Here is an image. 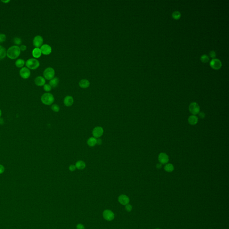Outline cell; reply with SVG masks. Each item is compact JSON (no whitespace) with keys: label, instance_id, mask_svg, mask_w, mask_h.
Masks as SVG:
<instances>
[{"label":"cell","instance_id":"obj_1","mask_svg":"<svg viewBox=\"0 0 229 229\" xmlns=\"http://www.w3.org/2000/svg\"><path fill=\"white\" fill-rule=\"evenodd\" d=\"M20 53V47L18 46H13L7 50L6 55L9 59H15L19 56Z\"/></svg>","mask_w":229,"mask_h":229},{"label":"cell","instance_id":"obj_2","mask_svg":"<svg viewBox=\"0 0 229 229\" xmlns=\"http://www.w3.org/2000/svg\"><path fill=\"white\" fill-rule=\"evenodd\" d=\"M42 103L46 105H51L55 100L53 95L49 93H46L43 94L41 98Z\"/></svg>","mask_w":229,"mask_h":229},{"label":"cell","instance_id":"obj_3","mask_svg":"<svg viewBox=\"0 0 229 229\" xmlns=\"http://www.w3.org/2000/svg\"><path fill=\"white\" fill-rule=\"evenodd\" d=\"M39 61L36 59H29L26 62V65L27 68L32 70H36L39 66Z\"/></svg>","mask_w":229,"mask_h":229},{"label":"cell","instance_id":"obj_4","mask_svg":"<svg viewBox=\"0 0 229 229\" xmlns=\"http://www.w3.org/2000/svg\"><path fill=\"white\" fill-rule=\"evenodd\" d=\"M55 74V72L54 69L51 67H48L46 68L43 73V76L44 78L48 80H51V79L53 78L54 77Z\"/></svg>","mask_w":229,"mask_h":229},{"label":"cell","instance_id":"obj_5","mask_svg":"<svg viewBox=\"0 0 229 229\" xmlns=\"http://www.w3.org/2000/svg\"><path fill=\"white\" fill-rule=\"evenodd\" d=\"M189 110L193 115L197 114L200 112V108L199 105L195 102H193L189 106Z\"/></svg>","mask_w":229,"mask_h":229},{"label":"cell","instance_id":"obj_6","mask_svg":"<svg viewBox=\"0 0 229 229\" xmlns=\"http://www.w3.org/2000/svg\"><path fill=\"white\" fill-rule=\"evenodd\" d=\"M104 130L102 127L97 126L95 127L92 131V134L94 137L96 138H99L103 135Z\"/></svg>","mask_w":229,"mask_h":229},{"label":"cell","instance_id":"obj_7","mask_svg":"<svg viewBox=\"0 0 229 229\" xmlns=\"http://www.w3.org/2000/svg\"><path fill=\"white\" fill-rule=\"evenodd\" d=\"M103 217L107 221H111L114 219V213L111 210L107 209L103 211Z\"/></svg>","mask_w":229,"mask_h":229},{"label":"cell","instance_id":"obj_8","mask_svg":"<svg viewBox=\"0 0 229 229\" xmlns=\"http://www.w3.org/2000/svg\"><path fill=\"white\" fill-rule=\"evenodd\" d=\"M43 37L40 36H37L35 37L33 40V45L36 48L41 47L43 45Z\"/></svg>","mask_w":229,"mask_h":229},{"label":"cell","instance_id":"obj_9","mask_svg":"<svg viewBox=\"0 0 229 229\" xmlns=\"http://www.w3.org/2000/svg\"><path fill=\"white\" fill-rule=\"evenodd\" d=\"M19 74L23 78L26 79L28 78L31 76V71L28 68L23 67L20 70Z\"/></svg>","mask_w":229,"mask_h":229},{"label":"cell","instance_id":"obj_10","mask_svg":"<svg viewBox=\"0 0 229 229\" xmlns=\"http://www.w3.org/2000/svg\"><path fill=\"white\" fill-rule=\"evenodd\" d=\"M210 65L214 69H219L222 66V62L218 59H213L210 61Z\"/></svg>","mask_w":229,"mask_h":229},{"label":"cell","instance_id":"obj_11","mask_svg":"<svg viewBox=\"0 0 229 229\" xmlns=\"http://www.w3.org/2000/svg\"><path fill=\"white\" fill-rule=\"evenodd\" d=\"M42 54L44 55H49L52 52V47L48 44H43L40 47Z\"/></svg>","mask_w":229,"mask_h":229},{"label":"cell","instance_id":"obj_12","mask_svg":"<svg viewBox=\"0 0 229 229\" xmlns=\"http://www.w3.org/2000/svg\"><path fill=\"white\" fill-rule=\"evenodd\" d=\"M118 201L119 203L122 205H126L127 204H128L130 201V200L127 195L122 194L119 196Z\"/></svg>","mask_w":229,"mask_h":229},{"label":"cell","instance_id":"obj_13","mask_svg":"<svg viewBox=\"0 0 229 229\" xmlns=\"http://www.w3.org/2000/svg\"><path fill=\"white\" fill-rule=\"evenodd\" d=\"M158 160L161 164H166L169 161L168 156L165 153H160L158 156Z\"/></svg>","mask_w":229,"mask_h":229},{"label":"cell","instance_id":"obj_14","mask_svg":"<svg viewBox=\"0 0 229 229\" xmlns=\"http://www.w3.org/2000/svg\"><path fill=\"white\" fill-rule=\"evenodd\" d=\"M74 102V100L73 97L71 96H67L65 97L64 100V103L66 107H70L72 106Z\"/></svg>","mask_w":229,"mask_h":229},{"label":"cell","instance_id":"obj_15","mask_svg":"<svg viewBox=\"0 0 229 229\" xmlns=\"http://www.w3.org/2000/svg\"><path fill=\"white\" fill-rule=\"evenodd\" d=\"M45 82V78L42 76H37L35 80V83L38 86H42L44 85Z\"/></svg>","mask_w":229,"mask_h":229},{"label":"cell","instance_id":"obj_16","mask_svg":"<svg viewBox=\"0 0 229 229\" xmlns=\"http://www.w3.org/2000/svg\"><path fill=\"white\" fill-rule=\"evenodd\" d=\"M79 85L80 87L83 89H85L89 87L90 83L89 81L86 79H82L80 81Z\"/></svg>","mask_w":229,"mask_h":229},{"label":"cell","instance_id":"obj_17","mask_svg":"<svg viewBox=\"0 0 229 229\" xmlns=\"http://www.w3.org/2000/svg\"><path fill=\"white\" fill-rule=\"evenodd\" d=\"M42 52L41 50L39 48H34L32 51V56L35 58H39L41 56Z\"/></svg>","mask_w":229,"mask_h":229},{"label":"cell","instance_id":"obj_18","mask_svg":"<svg viewBox=\"0 0 229 229\" xmlns=\"http://www.w3.org/2000/svg\"><path fill=\"white\" fill-rule=\"evenodd\" d=\"M189 124L191 125H195L197 123L198 118L195 115H192L189 116L188 119Z\"/></svg>","mask_w":229,"mask_h":229},{"label":"cell","instance_id":"obj_19","mask_svg":"<svg viewBox=\"0 0 229 229\" xmlns=\"http://www.w3.org/2000/svg\"><path fill=\"white\" fill-rule=\"evenodd\" d=\"M75 165L76 166V168L78 169V170H83V169L85 168V166H86V164H85V162L83 161H81V160H79V161H78L77 162H76V164Z\"/></svg>","mask_w":229,"mask_h":229},{"label":"cell","instance_id":"obj_20","mask_svg":"<svg viewBox=\"0 0 229 229\" xmlns=\"http://www.w3.org/2000/svg\"><path fill=\"white\" fill-rule=\"evenodd\" d=\"M87 143L90 147H94L97 144V138L94 137H90L88 139Z\"/></svg>","mask_w":229,"mask_h":229},{"label":"cell","instance_id":"obj_21","mask_svg":"<svg viewBox=\"0 0 229 229\" xmlns=\"http://www.w3.org/2000/svg\"><path fill=\"white\" fill-rule=\"evenodd\" d=\"M59 82V79L58 77H54L49 81V85L52 88L56 87Z\"/></svg>","mask_w":229,"mask_h":229},{"label":"cell","instance_id":"obj_22","mask_svg":"<svg viewBox=\"0 0 229 229\" xmlns=\"http://www.w3.org/2000/svg\"><path fill=\"white\" fill-rule=\"evenodd\" d=\"M6 52L7 51L5 47L0 45V60L5 58V57L6 56Z\"/></svg>","mask_w":229,"mask_h":229},{"label":"cell","instance_id":"obj_23","mask_svg":"<svg viewBox=\"0 0 229 229\" xmlns=\"http://www.w3.org/2000/svg\"><path fill=\"white\" fill-rule=\"evenodd\" d=\"M25 61L22 59H19L15 62V65L18 68H22L25 65Z\"/></svg>","mask_w":229,"mask_h":229},{"label":"cell","instance_id":"obj_24","mask_svg":"<svg viewBox=\"0 0 229 229\" xmlns=\"http://www.w3.org/2000/svg\"><path fill=\"white\" fill-rule=\"evenodd\" d=\"M164 169L168 172H171L173 171L174 169V167L172 164H167L164 166Z\"/></svg>","mask_w":229,"mask_h":229},{"label":"cell","instance_id":"obj_25","mask_svg":"<svg viewBox=\"0 0 229 229\" xmlns=\"http://www.w3.org/2000/svg\"><path fill=\"white\" fill-rule=\"evenodd\" d=\"M181 16V14L180 12L178 11H174L172 14V17L173 18H175V19H178L180 18Z\"/></svg>","mask_w":229,"mask_h":229},{"label":"cell","instance_id":"obj_26","mask_svg":"<svg viewBox=\"0 0 229 229\" xmlns=\"http://www.w3.org/2000/svg\"><path fill=\"white\" fill-rule=\"evenodd\" d=\"M51 109L52 110L55 112H59V111L60 110V108L59 107L58 105L57 104H53L52 105V106L51 107Z\"/></svg>","mask_w":229,"mask_h":229},{"label":"cell","instance_id":"obj_27","mask_svg":"<svg viewBox=\"0 0 229 229\" xmlns=\"http://www.w3.org/2000/svg\"><path fill=\"white\" fill-rule=\"evenodd\" d=\"M200 60L202 61L204 63H206L208 62L209 59V56H208L206 55H203L200 57Z\"/></svg>","mask_w":229,"mask_h":229},{"label":"cell","instance_id":"obj_28","mask_svg":"<svg viewBox=\"0 0 229 229\" xmlns=\"http://www.w3.org/2000/svg\"><path fill=\"white\" fill-rule=\"evenodd\" d=\"M22 40L19 37H15L14 38V42L17 45H20L22 43Z\"/></svg>","mask_w":229,"mask_h":229},{"label":"cell","instance_id":"obj_29","mask_svg":"<svg viewBox=\"0 0 229 229\" xmlns=\"http://www.w3.org/2000/svg\"><path fill=\"white\" fill-rule=\"evenodd\" d=\"M43 89L46 92H49L52 90V87L49 84H45L43 85Z\"/></svg>","mask_w":229,"mask_h":229},{"label":"cell","instance_id":"obj_30","mask_svg":"<svg viewBox=\"0 0 229 229\" xmlns=\"http://www.w3.org/2000/svg\"><path fill=\"white\" fill-rule=\"evenodd\" d=\"M6 39V36L5 34H0V43H3Z\"/></svg>","mask_w":229,"mask_h":229},{"label":"cell","instance_id":"obj_31","mask_svg":"<svg viewBox=\"0 0 229 229\" xmlns=\"http://www.w3.org/2000/svg\"><path fill=\"white\" fill-rule=\"evenodd\" d=\"M133 209V207L131 204H128L126 205L125 206V210L128 212H130L132 211Z\"/></svg>","mask_w":229,"mask_h":229},{"label":"cell","instance_id":"obj_32","mask_svg":"<svg viewBox=\"0 0 229 229\" xmlns=\"http://www.w3.org/2000/svg\"><path fill=\"white\" fill-rule=\"evenodd\" d=\"M69 170L70 171L73 172V171H75V170L76 169V167L75 165H71L69 167Z\"/></svg>","mask_w":229,"mask_h":229},{"label":"cell","instance_id":"obj_33","mask_svg":"<svg viewBox=\"0 0 229 229\" xmlns=\"http://www.w3.org/2000/svg\"><path fill=\"white\" fill-rule=\"evenodd\" d=\"M76 229H85V227L83 225L79 224L76 226Z\"/></svg>","mask_w":229,"mask_h":229},{"label":"cell","instance_id":"obj_34","mask_svg":"<svg viewBox=\"0 0 229 229\" xmlns=\"http://www.w3.org/2000/svg\"><path fill=\"white\" fill-rule=\"evenodd\" d=\"M20 49L21 51H25L27 50V46L25 45H22L20 47Z\"/></svg>","mask_w":229,"mask_h":229},{"label":"cell","instance_id":"obj_35","mask_svg":"<svg viewBox=\"0 0 229 229\" xmlns=\"http://www.w3.org/2000/svg\"><path fill=\"white\" fill-rule=\"evenodd\" d=\"M209 55H210V57H211L214 58V57H215L216 55V52H214V51H212L210 52V53H209Z\"/></svg>","mask_w":229,"mask_h":229},{"label":"cell","instance_id":"obj_36","mask_svg":"<svg viewBox=\"0 0 229 229\" xmlns=\"http://www.w3.org/2000/svg\"><path fill=\"white\" fill-rule=\"evenodd\" d=\"M5 171V168L2 165H0V174H2Z\"/></svg>","mask_w":229,"mask_h":229},{"label":"cell","instance_id":"obj_37","mask_svg":"<svg viewBox=\"0 0 229 229\" xmlns=\"http://www.w3.org/2000/svg\"><path fill=\"white\" fill-rule=\"evenodd\" d=\"M198 114H199V115L200 118H202V119L204 118L205 116V114H204V112H200L198 113Z\"/></svg>","mask_w":229,"mask_h":229},{"label":"cell","instance_id":"obj_38","mask_svg":"<svg viewBox=\"0 0 229 229\" xmlns=\"http://www.w3.org/2000/svg\"><path fill=\"white\" fill-rule=\"evenodd\" d=\"M102 143V141L101 139L100 138H97V144L98 145H100Z\"/></svg>","mask_w":229,"mask_h":229},{"label":"cell","instance_id":"obj_39","mask_svg":"<svg viewBox=\"0 0 229 229\" xmlns=\"http://www.w3.org/2000/svg\"><path fill=\"white\" fill-rule=\"evenodd\" d=\"M162 165L161 163H158L157 165V168L158 169L161 168H162Z\"/></svg>","mask_w":229,"mask_h":229},{"label":"cell","instance_id":"obj_40","mask_svg":"<svg viewBox=\"0 0 229 229\" xmlns=\"http://www.w3.org/2000/svg\"><path fill=\"white\" fill-rule=\"evenodd\" d=\"M1 1H2V2L5 3H8L10 1V0H4V1H3V0H2Z\"/></svg>","mask_w":229,"mask_h":229},{"label":"cell","instance_id":"obj_41","mask_svg":"<svg viewBox=\"0 0 229 229\" xmlns=\"http://www.w3.org/2000/svg\"><path fill=\"white\" fill-rule=\"evenodd\" d=\"M1 116V111L0 109V117Z\"/></svg>","mask_w":229,"mask_h":229},{"label":"cell","instance_id":"obj_42","mask_svg":"<svg viewBox=\"0 0 229 229\" xmlns=\"http://www.w3.org/2000/svg\"><path fill=\"white\" fill-rule=\"evenodd\" d=\"M159 229V228H156V229Z\"/></svg>","mask_w":229,"mask_h":229}]
</instances>
